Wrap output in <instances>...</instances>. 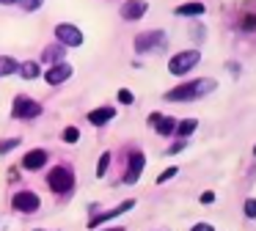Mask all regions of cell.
I'll list each match as a JSON object with an SVG mask.
<instances>
[{"instance_id": "35", "label": "cell", "mask_w": 256, "mask_h": 231, "mask_svg": "<svg viewBox=\"0 0 256 231\" xmlns=\"http://www.w3.org/2000/svg\"><path fill=\"white\" fill-rule=\"evenodd\" d=\"M254 154H256V146H254Z\"/></svg>"}, {"instance_id": "14", "label": "cell", "mask_w": 256, "mask_h": 231, "mask_svg": "<svg viewBox=\"0 0 256 231\" xmlns=\"http://www.w3.org/2000/svg\"><path fill=\"white\" fill-rule=\"evenodd\" d=\"M113 116H116V108H110V104H105V108H96L88 113V121L94 126H105L108 121H113Z\"/></svg>"}, {"instance_id": "28", "label": "cell", "mask_w": 256, "mask_h": 231, "mask_svg": "<svg viewBox=\"0 0 256 231\" xmlns=\"http://www.w3.org/2000/svg\"><path fill=\"white\" fill-rule=\"evenodd\" d=\"M182 148H184V138H182V140H176V143H174L171 148H166V152H168V154H179V152H182Z\"/></svg>"}, {"instance_id": "30", "label": "cell", "mask_w": 256, "mask_h": 231, "mask_svg": "<svg viewBox=\"0 0 256 231\" xmlns=\"http://www.w3.org/2000/svg\"><path fill=\"white\" fill-rule=\"evenodd\" d=\"M190 231H215V228H212L210 223H196V226H193V228H190Z\"/></svg>"}, {"instance_id": "21", "label": "cell", "mask_w": 256, "mask_h": 231, "mask_svg": "<svg viewBox=\"0 0 256 231\" xmlns=\"http://www.w3.org/2000/svg\"><path fill=\"white\" fill-rule=\"evenodd\" d=\"M108 168H110V152H102V157H100V162H96V176H105L108 174Z\"/></svg>"}, {"instance_id": "19", "label": "cell", "mask_w": 256, "mask_h": 231, "mask_svg": "<svg viewBox=\"0 0 256 231\" xmlns=\"http://www.w3.org/2000/svg\"><path fill=\"white\" fill-rule=\"evenodd\" d=\"M196 126H198V121L196 118H184V121H176V135L179 138H188L196 132Z\"/></svg>"}, {"instance_id": "25", "label": "cell", "mask_w": 256, "mask_h": 231, "mask_svg": "<svg viewBox=\"0 0 256 231\" xmlns=\"http://www.w3.org/2000/svg\"><path fill=\"white\" fill-rule=\"evenodd\" d=\"M245 218H250V220L256 218V198H248V201H245Z\"/></svg>"}, {"instance_id": "20", "label": "cell", "mask_w": 256, "mask_h": 231, "mask_svg": "<svg viewBox=\"0 0 256 231\" xmlns=\"http://www.w3.org/2000/svg\"><path fill=\"white\" fill-rule=\"evenodd\" d=\"M22 143V138H6V140H0V157H6L12 148H17Z\"/></svg>"}, {"instance_id": "8", "label": "cell", "mask_w": 256, "mask_h": 231, "mask_svg": "<svg viewBox=\"0 0 256 231\" xmlns=\"http://www.w3.org/2000/svg\"><path fill=\"white\" fill-rule=\"evenodd\" d=\"M135 206V201L130 198V201H122L118 206H113V209H108V212H102V214H94V218L88 220V228H100L102 223H108V220H113V218H118V214H124V212H130V209Z\"/></svg>"}, {"instance_id": "23", "label": "cell", "mask_w": 256, "mask_h": 231, "mask_svg": "<svg viewBox=\"0 0 256 231\" xmlns=\"http://www.w3.org/2000/svg\"><path fill=\"white\" fill-rule=\"evenodd\" d=\"M176 174H179V168H176V165H174V168H166V170H162L160 176H157V184H162V182L174 179V176H176Z\"/></svg>"}, {"instance_id": "26", "label": "cell", "mask_w": 256, "mask_h": 231, "mask_svg": "<svg viewBox=\"0 0 256 231\" xmlns=\"http://www.w3.org/2000/svg\"><path fill=\"white\" fill-rule=\"evenodd\" d=\"M20 3H22L25 11H36V8H42V3H44V0H20Z\"/></svg>"}, {"instance_id": "24", "label": "cell", "mask_w": 256, "mask_h": 231, "mask_svg": "<svg viewBox=\"0 0 256 231\" xmlns=\"http://www.w3.org/2000/svg\"><path fill=\"white\" fill-rule=\"evenodd\" d=\"M118 102H122V104H132V102H135L132 91H127V88H118Z\"/></svg>"}, {"instance_id": "16", "label": "cell", "mask_w": 256, "mask_h": 231, "mask_svg": "<svg viewBox=\"0 0 256 231\" xmlns=\"http://www.w3.org/2000/svg\"><path fill=\"white\" fill-rule=\"evenodd\" d=\"M14 72H20V60L12 55H0V77H8Z\"/></svg>"}, {"instance_id": "10", "label": "cell", "mask_w": 256, "mask_h": 231, "mask_svg": "<svg viewBox=\"0 0 256 231\" xmlns=\"http://www.w3.org/2000/svg\"><path fill=\"white\" fill-rule=\"evenodd\" d=\"M144 165H146V157L144 152H132L130 154V162H127V174H124V184H135L144 174Z\"/></svg>"}, {"instance_id": "29", "label": "cell", "mask_w": 256, "mask_h": 231, "mask_svg": "<svg viewBox=\"0 0 256 231\" xmlns=\"http://www.w3.org/2000/svg\"><path fill=\"white\" fill-rule=\"evenodd\" d=\"M212 201H215V192H212V190L201 192V204H212Z\"/></svg>"}, {"instance_id": "3", "label": "cell", "mask_w": 256, "mask_h": 231, "mask_svg": "<svg viewBox=\"0 0 256 231\" xmlns=\"http://www.w3.org/2000/svg\"><path fill=\"white\" fill-rule=\"evenodd\" d=\"M47 184L52 187V192H58V196H66L69 190L74 187V174L69 168H52L50 176H47Z\"/></svg>"}, {"instance_id": "2", "label": "cell", "mask_w": 256, "mask_h": 231, "mask_svg": "<svg viewBox=\"0 0 256 231\" xmlns=\"http://www.w3.org/2000/svg\"><path fill=\"white\" fill-rule=\"evenodd\" d=\"M198 60H201L198 50H182V52H176L171 60H168V72L176 74V77H182V74H188L190 69H196Z\"/></svg>"}, {"instance_id": "5", "label": "cell", "mask_w": 256, "mask_h": 231, "mask_svg": "<svg viewBox=\"0 0 256 231\" xmlns=\"http://www.w3.org/2000/svg\"><path fill=\"white\" fill-rule=\"evenodd\" d=\"M56 42L64 44V47H80L83 44V30L69 25V22H61V25H56Z\"/></svg>"}, {"instance_id": "6", "label": "cell", "mask_w": 256, "mask_h": 231, "mask_svg": "<svg viewBox=\"0 0 256 231\" xmlns=\"http://www.w3.org/2000/svg\"><path fill=\"white\" fill-rule=\"evenodd\" d=\"M42 113V104L36 99H28V96H17L14 99V108H12V116L14 118H36Z\"/></svg>"}, {"instance_id": "13", "label": "cell", "mask_w": 256, "mask_h": 231, "mask_svg": "<svg viewBox=\"0 0 256 231\" xmlns=\"http://www.w3.org/2000/svg\"><path fill=\"white\" fill-rule=\"evenodd\" d=\"M64 55H66V47H64V44H58V42H52V44H47V47H44V52H42V60L52 66V64H61Z\"/></svg>"}, {"instance_id": "11", "label": "cell", "mask_w": 256, "mask_h": 231, "mask_svg": "<svg viewBox=\"0 0 256 231\" xmlns=\"http://www.w3.org/2000/svg\"><path fill=\"white\" fill-rule=\"evenodd\" d=\"M72 64H66V60H61V64H52L50 69L44 72V80L50 82V86H61V82H66L69 77H72Z\"/></svg>"}, {"instance_id": "17", "label": "cell", "mask_w": 256, "mask_h": 231, "mask_svg": "<svg viewBox=\"0 0 256 231\" xmlns=\"http://www.w3.org/2000/svg\"><path fill=\"white\" fill-rule=\"evenodd\" d=\"M20 74H22L25 80H36V77L42 74L39 60H25V64H20Z\"/></svg>"}, {"instance_id": "4", "label": "cell", "mask_w": 256, "mask_h": 231, "mask_svg": "<svg viewBox=\"0 0 256 231\" xmlns=\"http://www.w3.org/2000/svg\"><path fill=\"white\" fill-rule=\"evenodd\" d=\"M168 44L166 33L162 30H149V33H140L135 36V50L138 52H152V50H162Z\"/></svg>"}, {"instance_id": "9", "label": "cell", "mask_w": 256, "mask_h": 231, "mask_svg": "<svg viewBox=\"0 0 256 231\" xmlns=\"http://www.w3.org/2000/svg\"><path fill=\"white\" fill-rule=\"evenodd\" d=\"M146 11H149V3H146V0H124L122 8H118V14H122V20L135 22V20H140Z\"/></svg>"}, {"instance_id": "1", "label": "cell", "mask_w": 256, "mask_h": 231, "mask_svg": "<svg viewBox=\"0 0 256 231\" xmlns=\"http://www.w3.org/2000/svg\"><path fill=\"white\" fill-rule=\"evenodd\" d=\"M218 82L212 77H201V80H193V82H182V86L166 91V99L168 102H190V99H198V96H206L210 91H215Z\"/></svg>"}, {"instance_id": "27", "label": "cell", "mask_w": 256, "mask_h": 231, "mask_svg": "<svg viewBox=\"0 0 256 231\" xmlns=\"http://www.w3.org/2000/svg\"><path fill=\"white\" fill-rule=\"evenodd\" d=\"M256 28V14H245V20H242V30H254Z\"/></svg>"}, {"instance_id": "15", "label": "cell", "mask_w": 256, "mask_h": 231, "mask_svg": "<svg viewBox=\"0 0 256 231\" xmlns=\"http://www.w3.org/2000/svg\"><path fill=\"white\" fill-rule=\"evenodd\" d=\"M204 3H182L176 6V16H201L204 14Z\"/></svg>"}, {"instance_id": "31", "label": "cell", "mask_w": 256, "mask_h": 231, "mask_svg": "<svg viewBox=\"0 0 256 231\" xmlns=\"http://www.w3.org/2000/svg\"><path fill=\"white\" fill-rule=\"evenodd\" d=\"M157 121H160V113H152V116H149V124H152V126H154V124H157Z\"/></svg>"}, {"instance_id": "34", "label": "cell", "mask_w": 256, "mask_h": 231, "mask_svg": "<svg viewBox=\"0 0 256 231\" xmlns=\"http://www.w3.org/2000/svg\"><path fill=\"white\" fill-rule=\"evenodd\" d=\"M34 231H44V228H34Z\"/></svg>"}, {"instance_id": "33", "label": "cell", "mask_w": 256, "mask_h": 231, "mask_svg": "<svg viewBox=\"0 0 256 231\" xmlns=\"http://www.w3.org/2000/svg\"><path fill=\"white\" fill-rule=\"evenodd\" d=\"M105 231H124V228H122V226H116V228H105Z\"/></svg>"}, {"instance_id": "32", "label": "cell", "mask_w": 256, "mask_h": 231, "mask_svg": "<svg viewBox=\"0 0 256 231\" xmlns=\"http://www.w3.org/2000/svg\"><path fill=\"white\" fill-rule=\"evenodd\" d=\"M12 3H20V0H0V6H12Z\"/></svg>"}, {"instance_id": "7", "label": "cell", "mask_w": 256, "mask_h": 231, "mask_svg": "<svg viewBox=\"0 0 256 231\" xmlns=\"http://www.w3.org/2000/svg\"><path fill=\"white\" fill-rule=\"evenodd\" d=\"M12 206L17 209V212L30 214V212H36V209L42 206V201H39V196H36V192H30V190H20V192H14Z\"/></svg>"}, {"instance_id": "22", "label": "cell", "mask_w": 256, "mask_h": 231, "mask_svg": "<svg viewBox=\"0 0 256 231\" xmlns=\"http://www.w3.org/2000/svg\"><path fill=\"white\" fill-rule=\"evenodd\" d=\"M61 138H64L66 143H78V140H80V130H78V126H66Z\"/></svg>"}, {"instance_id": "12", "label": "cell", "mask_w": 256, "mask_h": 231, "mask_svg": "<svg viewBox=\"0 0 256 231\" xmlns=\"http://www.w3.org/2000/svg\"><path fill=\"white\" fill-rule=\"evenodd\" d=\"M44 165H47V152L44 148H30V152L22 157V168H28V170H42Z\"/></svg>"}, {"instance_id": "18", "label": "cell", "mask_w": 256, "mask_h": 231, "mask_svg": "<svg viewBox=\"0 0 256 231\" xmlns=\"http://www.w3.org/2000/svg\"><path fill=\"white\" fill-rule=\"evenodd\" d=\"M154 130L160 132V135H174V132H176V118H171V116H160V121L154 124Z\"/></svg>"}]
</instances>
